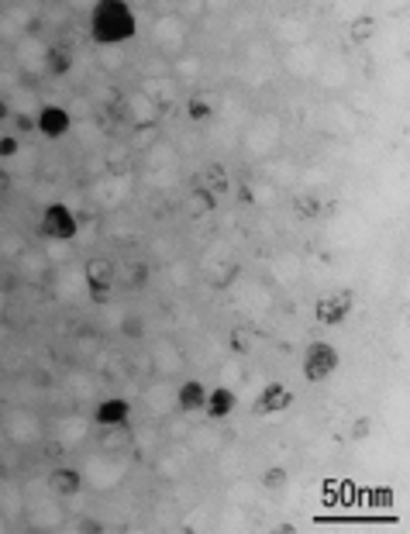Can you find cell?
Here are the masks:
<instances>
[{
  "mask_svg": "<svg viewBox=\"0 0 410 534\" xmlns=\"http://www.w3.org/2000/svg\"><path fill=\"white\" fill-rule=\"evenodd\" d=\"M90 35L97 45H121L138 35V21L125 0H101L90 11Z\"/></svg>",
  "mask_w": 410,
  "mask_h": 534,
  "instance_id": "6da1fadb",
  "label": "cell"
},
{
  "mask_svg": "<svg viewBox=\"0 0 410 534\" xmlns=\"http://www.w3.org/2000/svg\"><path fill=\"white\" fill-rule=\"evenodd\" d=\"M38 231L52 241H73L79 235V217L69 211L66 204H49V207L42 211Z\"/></svg>",
  "mask_w": 410,
  "mask_h": 534,
  "instance_id": "7a4b0ae2",
  "label": "cell"
},
{
  "mask_svg": "<svg viewBox=\"0 0 410 534\" xmlns=\"http://www.w3.org/2000/svg\"><path fill=\"white\" fill-rule=\"evenodd\" d=\"M338 366H341L338 348L328 345V342H314L304 355V379L307 383H324V379H331V373H338Z\"/></svg>",
  "mask_w": 410,
  "mask_h": 534,
  "instance_id": "3957f363",
  "label": "cell"
},
{
  "mask_svg": "<svg viewBox=\"0 0 410 534\" xmlns=\"http://www.w3.org/2000/svg\"><path fill=\"white\" fill-rule=\"evenodd\" d=\"M352 307H355V294H352V290H338V294L317 300L314 318H317V324H324V327H338V324L348 320Z\"/></svg>",
  "mask_w": 410,
  "mask_h": 534,
  "instance_id": "277c9868",
  "label": "cell"
},
{
  "mask_svg": "<svg viewBox=\"0 0 410 534\" xmlns=\"http://www.w3.org/2000/svg\"><path fill=\"white\" fill-rule=\"evenodd\" d=\"M69 128H73V117H69V110H66V107L45 104L42 110H38V117H35V132L42 134V138H49V141L66 138Z\"/></svg>",
  "mask_w": 410,
  "mask_h": 534,
  "instance_id": "5b68a950",
  "label": "cell"
},
{
  "mask_svg": "<svg viewBox=\"0 0 410 534\" xmlns=\"http://www.w3.org/2000/svg\"><path fill=\"white\" fill-rule=\"evenodd\" d=\"M83 272H86L90 296H93L97 303H103V300H107V294H110V286H114V279H118V269H114V262H110V259H90Z\"/></svg>",
  "mask_w": 410,
  "mask_h": 534,
  "instance_id": "8992f818",
  "label": "cell"
},
{
  "mask_svg": "<svg viewBox=\"0 0 410 534\" xmlns=\"http://www.w3.org/2000/svg\"><path fill=\"white\" fill-rule=\"evenodd\" d=\"M293 390L286 386V383H269L262 393H258V400L252 403V414L256 417H266V414H276V410H286V407H293Z\"/></svg>",
  "mask_w": 410,
  "mask_h": 534,
  "instance_id": "52a82bcc",
  "label": "cell"
},
{
  "mask_svg": "<svg viewBox=\"0 0 410 534\" xmlns=\"http://www.w3.org/2000/svg\"><path fill=\"white\" fill-rule=\"evenodd\" d=\"M93 417H97V424H103V427H125L131 417V403L125 400V397H107V400L97 403Z\"/></svg>",
  "mask_w": 410,
  "mask_h": 534,
  "instance_id": "ba28073f",
  "label": "cell"
},
{
  "mask_svg": "<svg viewBox=\"0 0 410 534\" xmlns=\"http://www.w3.org/2000/svg\"><path fill=\"white\" fill-rule=\"evenodd\" d=\"M234 407H238V397H234V390H228V386L207 390L204 414L210 417V421H228L231 414H234Z\"/></svg>",
  "mask_w": 410,
  "mask_h": 534,
  "instance_id": "9c48e42d",
  "label": "cell"
},
{
  "mask_svg": "<svg viewBox=\"0 0 410 534\" xmlns=\"http://www.w3.org/2000/svg\"><path fill=\"white\" fill-rule=\"evenodd\" d=\"M49 486L59 497H76L79 489H83V472L73 469V465H55L49 476Z\"/></svg>",
  "mask_w": 410,
  "mask_h": 534,
  "instance_id": "30bf717a",
  "label": "cell"
},
{
  "mask_svg": "<svg viewBox=\"0 0 410 534\" xmlns=\"http://www.w3.org/2000/svg\"><path fill=\"white\" fill-rule=\"evenodd\" d=\"M204 403H207V386L200 379H186L180 386V393H176V407L183 414H200Z\"/></svg>",
  "mask_w": 410,
  "mask_h": 534,
  "instance_id": "8fae6325",
  "label": "cell"
},
{
  "mask_svg": "<svg viewBox=\"0 0 410 534\" xmlns=\"http://www.w3.org/2000/svg\"><path fill=\"white\" fill-rule=\"evenodd\" d=\"M197 187L210 190L214 197L228 193V190H231V180H228V173H224V166H221V162H210V166H204V173L197 176Z\"/></svg>",
  "mask_w": 410,
  "mask_h": 534,
  "instance_id": "7c38bea8",
  "label": "cell"
},
{
  "mask_svg": "<svg viewBox=\"0 0 410 534\" xmlns=\"http://www.w3.org/2000/svg\"><path fill=\"white\" fill-rule=\"evenodd\" d=\"M69 69H73V55L66 49H49L45 52V73L49 76H66Z\"/></svg>",
  "mask_w": 410,
  "mask_h": 534,
  "instance_id": "4fadbf2b",
  "label": "cell"
},
{
  "mask_svg": "<svg viewBox=\"0 0 410 534\" xmlns=\"http://www.w3.org/2000/svg\"><path fill=\"white\" fill-rule=\"evenodd\" d=\"M190 204H193L200 214H214V211H217V197H214L210 190H204V187H193V193H190Z\"/></svg>",
  "mask_w": 410,
  "mask_h": 534,
  "instance_id": "5bb4252c",
  "label": "cell"
},
{
  "mask_svg": "<svg viewBox=\"0 0 410 534\" xmlns=\"http://www.w3.org/2000/svg\"><path fill=\"white\" fill-rule=\"evenodd\" d=\"M286 480H290V472H286L283 465H273V469L262 472V489H283Z\"/></svg>",
  "mask_w": 410,
  "mask_h": 534,
  "instance_id": "9a60e30c",
  "label": "cell"
},
{
  "mask_svg": "<svg viewBox=\"0 0 410 534\" xmlns=\"http://www.w3.org/2000/svg\"><path fill=\"white\" fill-rule=\"evenodd\" d=\"M376 31H380L376 18H359V21H352V38H355V42H369Z\"/></svg>",
  "mask_w": 410,
  "mask_h": 534,
  "instance_id": "2e32d148",
  "label": "cell"
},
{
  "mask_svg": "<svg viewBox=\"0 0 410 534\" xmlns=\"http://www.w3.org/2000/svg\"><path fill=\"white\" fill-rule=\"evenodd\" d=\"M149 276H152V266H149V262H135V266H131L128 283H131V286H138V290H142V286L149 283Z\"/></svg>",
  "mask_w": 410,
  "mask_h": 534,
  "instance_id": "e0dca14e",
  "label": "cell"
},
{
  "mask_svg": "<svg viewBox=\"0 0 410 534\" xmlns=\"http://www.w3.org/2000/svg\"><path fill=\"white\" fill-rule=\"evenodd\" d=\"M18 152H21L18 134H0V159H14Z\"/></svg>",
  "mask_w": 410,
  "mask_h": 534,
  "instance_id": "ac0fdd59",
  "label": "cell"
},
{
  "mask_svg": "<svg viewBox=\"0 0 410 534\" xmlns=\"http://www.w3.org/2000/svg\"><path fill=\"white\" fill-rule=\"evenodd\" d=\"M228 345H231V352H234V355H245V352H249V345H252V338H249L241 327H234V331H231V338H228Z\"/></svg>",
  "mask_w": 410,
  "mask_h": 534,
  "instance_id": "d6986e66",
  "label": "cell"
},
{
  "mask_svg": "<svg viewBox=\"0 0 410 534\" xmlns=\"http://www.w3.org/2000/svg\"><path fill=\"white\" fill-rule=\"evenodd\" d=\"M186 114H190V121H207V117L214 114V107L207 104V100H190V104H186Z\"/></svg>",
  "mask_w": 410,
  "mask_h": 534,
  "instance_id": "ffe728a7",
  "label": "cell"
},
{
  "mask_svg": "<svg viewBox=\"0 0 410 534\" xmlns=\"http://www.w3.org/2000/svg\"><path fill=\"white\" fill-rule=\"evenodd\" d=\"M121 331H125L128 338H142V335H145V320L142 318H125L121 320Z\"/></svg>",
  "mask_w": 410,
  "mask_h": 534,
  "instance_id": "44dd1931",
  "label": "cell"
},
{
  "mask_svg": "<svg viewBox=\"0 0 410 534\" xmlns=\"http://www.w3.org/2000/svg\"><path fill=\"white\" fill-rule=\"evenodd\" d=\"M297 211H300V217H317V200H314V197H300V200H297Z\"/></svg>",
  "mask_w": 410,
  "mask_h": 534,
  "instance_id": "7402d4cb",
  "label": "cell"
},
{
  "mask_svg": "<svg viewBox=\"0 0 410 534\" xmlns=\"http://www.w3.org/2000/svg\"><path fill=\"white\" fill-rule=\"evenodd\" d=\"M76 531H79V534H83V531H86V534H103L107 528H103L101 521H93V517H83V521L76 524Z\"/></svg>",
  "mask_w": 410,
  "mask_h": 534,
  "instance_id": "603a6c76",
  "label": "cell"
},
{
  "mask_svg": "<svg viewBox=\"0 0 410 534\" xmlns=\"http://www.w3.org/2000/svg\"><path fill=\"white\" fill-rule=\"evenodd\" d=\"M369 431H372V421H369V417H359V421L352 424V438H369Z\"/></svg>",
  "mask_w": 410,
  "mask_h": 534,
  "instance_id": "cb8c5ba5",
  "label": "cell"
},
{
  "mask_svg": "<svg viewBox=\"0 0 410 534\" xmlns=\"http://www.w3.org/2000/svg\"><path fill=\"white\" fill-rule=\"evenodd\" d=\"M14 128L18 132H35V117L31 114H14Z\"/></svg>",
  "mask_w": 410,
  "mask_h": 534,
  "instance_id": "d4e9b609",
  "label": "cell"
},
{
  "mask_svg": "<svg viewBox=\"0 0 410 534\" xmlns=\"http://www.w3.org/2000/svg\"><path fill=\"white\" fill-rule=\"evenodd\" d=\"M14 187V180H11V173L7 169H0V193H7V190Z\"/></svg>",
  "mask_w": 410,
  "mask_h": 534,
  "instance_id": "484cf974",
  "label": "cell"
},
{
  "mask_svg": "<svg viewBox=\"0 0 410 534\" xmlns=\"http://www.w3.org/2000/svg\"><path fill=\"white\" fill-rule=\"evenodd\" d=\"M7 117H11V107H7V100H4V97H0V124H4V121H7Z\"/></svg>",
  "mask_w": 410,
  "mask_h": 534,
  "instance_id": "4316f807",
  "label": "cell"
}]
</instances>
